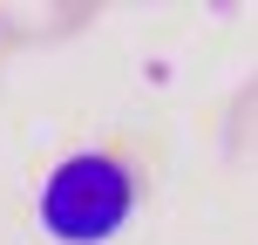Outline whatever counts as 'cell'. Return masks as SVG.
I'll list each match as a JSON object with an SVG mask.
<instances>
[{"instance_id":"1","label":"cell","mask_w":258,"mask_h":245,"mask_svg":"<svg viewBox=\"0 0 258 245\" xmlns=\"http://www.w3.org/2000/svg\"><path fill=\"white\" fill-rule=\"evenodd\" d=\"M34 218L54 245H109L136 218V177L116 150H75L41 177Z\"/></svg>"}]
</instances>
